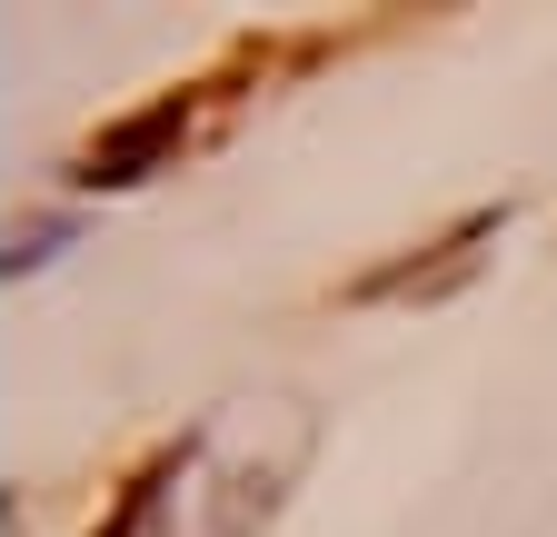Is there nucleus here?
I'll list each match as a JSON object with an SVG mask.
<instances>
[{
  "label": "nucleus",
  "mask_w": 557,
  "mask_h": 537,
  "mask_svg": "<svg viewBox=\"0 0 557 537\" xmlns=\"http://www.w3.org/2000/svg\"><path fill=\"white\" fill-rule=\"evenodd\" d=\"M170 129H180V100H160L150 120H129V129H110V140L90 150V179H139V160H150Z\"/></svg>",
  "instance_id": "nucleus-1"
}]
</instances>
